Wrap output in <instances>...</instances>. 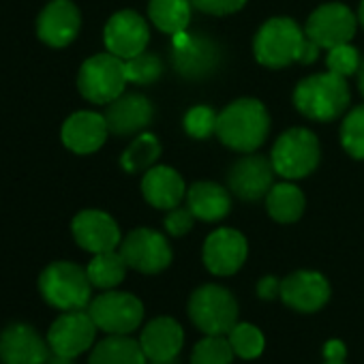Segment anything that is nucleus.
<instances>
[{
  "mask_svg": "<svg viewBox=\"0 0 364 364\" xmlns=\"http://www.w3.org/2000/svg\"><path fill=\"white\" fill-rule=\"evenodd\" d=\"M270 131V116L262 101L238 99L230 103L217 118V137L232 150H257Z\"/></svg>",
  "mask_w": 364,
  "mask_h": 364,
  "instance_id": "1",
  "label": "nucleus"
},
{
  "mask_svg": "<svg viewBox=\"0 0 364 364\" xmlns=\"http://www.w3.org/2000/svg\"><path fill=\"white\" fill-rule=\"evenodd\" d=\"M294 105L302 116L315 122H330L338 118L349 105L347 82L332 71L309 75L296 86Z\"/></svg>",
  "mask_w": 364,
  "mask_h": 364,
  "instance_id": "2",
  "label": "nucleus"
},
{
  "mask_svg": "<svg viewBox=\"0 0 364 364\" xmlns=\"http://www.w3.org/2000/svg\"><path fill=\"white\" fill-rule=\"evenodd\" d=\"M43 300L60 311H82L90 304L92 283L88 272L71 262H54L39 277Z\"/></svg>",
  "mask_w": 364,
  "mask_h": 364,
  "instance_id": "3",
  "label": "nucleus"
},
{
  "mask_svg": "<svg viewBox=\"0 0 364 364\" xmlns=\"http://www.w3.org/2000/svg\"><path fill=\"white\" fill-rule=\"evenodd\" d=\"M189 315L204 334L225 336L238 323V302L221 285H202L191 294Z\"/></svg>",
  "mask_w": 364,
  "mask_h": 364,
  "instance_id": "4",
  "label": "nucleus"
},
{
  "mask_svg": "<svg viewBox=\"0 0 364 364\" xmlns=\"http://www.w3.org/2000/svg\"><path fill=\"white\" fill-rule=\"evenodd\" d=\"M124 60L114 54H97L90 56L77 75V88L82 97L97 105H107L124 92L127 86Z\"/></svg>",
  "mask_w": 364,
  "mask_h": 364,
  "instance_id": "5",
  "label": "nucleus"
},
{
  "mask_svg": "<svg viewBox=\"0 0 364 364\" xmlns=\"http://www.w3.org/2000/svg\"><path fill=\"white\" fill-rule=\"evenodd\" d=\"M302 41H304V33L294 20L272 18L255 35L253 52L259 65L268 69H283L294 60H298Z\"/></svg>",
  "mask_w": 364,
  "mask_h": 364,
  "instance_id": "6",
  "label": "nucleus"
},
{
  "mask_svg": "<svg viewBox=\"0 0 364 364\" xmlns=\"http://www.w3.org/2000/svg\"><path fill=\"white\" fill-rule=\"evenodd\" d=\"M319 154L321 150H319L317 137L309 129L296 127V129L285 131L277 139L270 161L279 176L287 180H298V178L309 176L317 167Z\"/></svg>",
  "mask_w": 364,
  "mask_h": 364,
  "instance_id": "7",
  "label": "nucleus"
},
{
  "mask_svg": "<svg viewBox=\"0 0 364 364\" xmlns=\"http://www.w3.org/2000/svg\"><path fill=\"white\" fill-rule=\"evenodd\" d=\"M171 58L182 77L204 80L219 69L221 48L208 35L185 31L171 37Z\"/></svg>",
  "mask_w": 364,
  "mask_h": 364,
  "instance_id": "8",
  "label": "nucleus"
},
{
  "mask_svg": "<svg viewBox=\"0 0 364 364\" xmlns=\"http://www.w3.org/2000/svg\"><path fill=\"white\" fill-rule=\"evenodd\" d=\"M88 313L99 330L107 334H131L144 319L139 298L127 291H105L90 300Z\"/></svg>",
  "mask_w": 364,
  "mask_h": 364,
  "instance_id": "9",
  "label": "nucleus"
},
{
  "mask_svg": "<svg viewBox=\"0 0 364 364\" xmlns=\"http://www.w3.org/2000/svg\"><path fill=\"white\" fill-rule=\"evenodd\" d=\"M120 255L124 257L129 268L144 274H156L171 264L169 242L163 234L148 228L133 230L120 242Z\"/></svg>",
  "mask_w": 364,
  "mask_h": 364,
  "instance_id": "10",
  "label": "nucleus"
},
{
  "mask_svg": "<svg viewBox=\"0 0 364 364\" xmlns=\"http://www.w3.org/2000/svg\"><path fill=\"white\" fill-rule=\"evenodd\" d=\"M358 18L341 3H326L317 7L306 20V37H311L319 48L332 50L336 46L349 43L355 35Z\"/></svg>",
  "mask_w": 364,
  "mask_h": 364,
  "instance_id": "11",
  "label": "nucleus"
},
{
  "mask_svg": "<svg viewBox=\"0 0 364 364\" xmlns=\"http://www.w3.org/2000/svg\"><path fill=\"white\" fill-rule=\"evenodd\" d=\"M95 334L97 323L92 321L90 313H84V309L67 311L52 323L48 332V345L58 358L71 360L95 343Z\"/></svg>",
  "mask_w": 364,
  "mask_h": 364,
  "instance_id": "12",
  "label": "nucleus"
},
{
  "mask_svg": "<svg viewBox=\"0 0 364 364\" xmlns=\"http://www.w3.org/2000/svg\"><path fill=\"white\" fill-rule=\"evenodd\" d=\"M148 39H150V31L146 20L129 9L114 14L103 31V41L107 52L122 60H129L146 52Z\"/></svg>",
  "mask_w": 364,
  "mask_h": 364,
  "instance_id": "13",
  "label": "nucleus"
},
{
  "mask_svg": "<svg viewBox=\"0 0 364 364\" xmlns=\"http://www.w3.org/2000/svg\"><path fill=\"white\" fill-rule=\"evenodd\" d=\"M274 165L262 154H249L238 159L230 169V191L240 200L255 202L268 196L274 185Z\"/></svg>",
  "mask_w": 364,
  "mask_h": 364,
  "instance_id": "14",
  "label": "nucleus"
},
{
  "mask_svg": "<svg viewBox=\"0 0 364 364\" xmlns=\"http://www.w3.org/2000/svg\"><path fill=\"white\" fill-rule=\"evenodd\" d=\"M247 238L230 228L213 232L204 242V264L213 274L230 277L238 272L247 259Z\"/></svg>",
  "mask_w": 364,
  "mask_h": 364,
  "instance_id": "15",
  "label": "nucleus"
},
{
  "mask_svg": "<svg viewBox=\"0 0 364 364\" xmlns=\"http://www.w3.org/2000/svg\"><path fill=\"white\" fill-rule=\"evenodd\" d=\"M71 232L75 242L90 253H105L116 251V247L122 242L118 223L103 210H82L75 215L71 223Z\"/></svg>",
  "mask_w": 364,
  "mask_h": 364,
  "instance_id": "16",
  "label": "nucleus"
},
{
  "mask_svg": "<svg viewBox=\"0 0 364 364\" xmlns=\"http://www.w3.org/2000/svg\"><path fill=\"white\" fill-rule=\"evenodd\" d=\"M281 300L300 313H315L330 300V285L315 270H298L281 281Z\"/></svg>",
  "mask_w": 364,
  "mask_h": 364,
  "instance_id": "17",
  "label": "nucleus"
},
{
  "mask_svg": "<svg viewBox=\"0 0 364 364\" xmlns=\"http://www.w3.org/2000/svg\"><path fill=\"white\" fill-rule=\"evenodd\" d=\"M80 28L82 16L71 0H52L37 20V35L50 48H67Z\"/></svg>",
  "mask_w": 364,
  "mask_h": 364,
  "instance_id": "18",
  "label": "nucleus"
},
{
  "mask_svg": "<svg viewBox=\"0 0 364 364\" xmlns=\"http://www.w3.org/2000/svg\"><path fill=\"white\" fill-rule=\"evenodd\" d=\"M48 347L41 334L28 323H11L0 332L3 364H46Z\"/></svg>",
  "mask_w": 364,
  "mask_h": 364,
  "instance_id": "19",
  "label": "nucleus"
},
{
  "mask_svg": "<svg viewBox=\"0 0 364 364\" xmlns=\"http://www.w3.org/2000/svg\"><path fill=\"white\" fill-rule=\"evenodd\" d=\"M107 133H109V129H107L105 116L84 109V112L71 114L65 120L60 137H63V144L71 152H75V154H92L105 144Z\"/></svg>",
  "mask_w": 364,
  "mask_h": 364,
  "instance_id": "20",
  "label": "nucleus"
},
{
  "mask_svg": "<svg viewBox=\"0 0 364 364\" xmlns=\"http://www.w3.org/2000/svg\"><path fill=\"white\" fill-rule=\"evenodd\" d=\"M105 122L114 135H133L146 129L154 116L152 103L139 92H122L118 99L107 103Z\"/></svg>",
  "mask_w": 364,
  "mask_h": 364,
  "instance_id": "21",
  "label": "nucleus"
},
{
  "mask_svg": "<svg viewBox=\"0 0 364 364\" xmlns=\"http://www.w3.org/2000/svg\"><path fill=\"white\" fill-rule=\"evenodd\" d=\"M185 343V332L171 317H156L141 330L139 345L150 362H171Z\"/></svg>",
  "mask_w": 364,
  "mask_h": 364,
  "instance_id": "22",
  "label": "nucleus"
},
{
  "mask_svg": "<svg viewBox=\"0 0 364 364\" xmlns=\"http://www.w3.org/2000/svg\"><path fill=\"white\" fill-rule=\"evenodd\" d=\"M141 193L150 206L159 210H171L178 208L187 189H185V180L180 178L176 169L167 165H154L144 173Z\"/></svg>",
  "mask_w": 364,
  "mask_h": 364,
  "instance_id": "23",
  "label": "nucleus"
},
{
  "mask_svg": "<svg viewBox=\"0 0 364 364\" xmlns=\"http://www.w3.org/2000/svg\"><path fill=\"white\" fill-rule=\"evenodd\" d=\"M187 208L200 221H221L230 215L232 200L230 193L217 182H196L187 191Z\"/></svg>",
  "mask_w": 364,
  "mask_h": 364,
  "instance_id": "24",
  "label": "nucleus"
},
{
  "mask_svg": "<svg viewBox=\"0 0 364 364\" xmlns=\"http://www.w3.org/2000/svg\"><path fill=\"white\" fill-rule=\"evenodd\" d=\"M139 341L127 334H112L97 343L88 364H148Z\"/></svg>",
  "mask_w": 364,
  "mask_h": 364,
  "instance_id": "25",
  "label": "nucleus"
},
{
  "mask_svg": "<svg viewBox=\"0 0 364 364\" xmlns=\"http://www.w3.org/2000/svg\"><path fill=\"white\" fill-rule=\"evenodd\" d=\"M148 16L161 33L173 37L189 28L191 3L189 0H150Z\"/></svg>",
  "mask_w": 364,
  "mask_h": 364,
  "instance_id": "26",
  "label": "nucleus"
},
{
  "mask_svg": "<svg viewBox=\"0 0 364 364\" xmlns=\"http://www.w3.org/2000/svg\"><path fill=\"white\" fill-rule=\"evenodd\" d=\"M304 196L291 182L272 185L266 196V208L270 217L279 223H296L304 213Z\"/></svg>",
  "mask_w": 364,
  "mask_h": 364,
  "instance_id": "27",
  "label": "nucleus"
},
{
  "mask_svg": "<svg viewBox=\"0 0 364 364\" xmlns=\"http://www.w3.org/2000/svg\"><path fill=\"white\" fill-rule=\"evenodd\" d=\"M127 262L120 255V251H105V253H97L86 272L88 279L92 283V287L99 289H114L118 283H122L124 274H127Z\"/></svg>",
  "mask_w": 364,
  "mask_h": 364,
  "instance_id": "28",
  "label": "nucleus"
},
{
  "mask_svg": "<svg viewBox=\"0 0 364 364\" xmlns=\"http://www.w3.org/2000/svg\"><path fill=\"white\" fill-rule=\"evenodd\" d=\"M159 154H161L159 139L152 133H139L129 144V148L124 150V154L120 159V165L129 173L144 171V169H150L154 165V161L159 159Z\"/></svg>",
  "mask_w": 364,
  "mask_h": 364,
  "instance_id": "29",
  "label": "nucleus"
},
{
  "mask_svg": "<svg viewBox=\"0 0 364 364\" xmlns=\"http://www.w3.org/2000/svg\"><path fill=\"white\" fill-rule=\"evenodd\" d=\"M230 345L234 349L236 355L245 358V360H253V358H259L262 351H264V334L259 328H255L253 323H236L230 334Z\"/></svg>",
  "mask_w": 364,
  "mask_h": 364,
  "instance_id": "30",
  "label": "nucleus"
},
{
  "mask_svg": "<svg viewBox=\"0 0 364 364\" xmlns=\"http://www.w3.org/2000/svg\"><path fill=\"white\" fill-rule=\"evenodd\" d=\"M234 355L236 353L230 345V338L206 334V338L193 347L191 364H232Z\"/></svg>",
  "mask_w": 364,
  "mask_h": 364,
  "instance_id": "31",
  "label": "nucleus"
},
{
  "mask_svg": "<svg viewBox=\"0 0 364 364\" xmlns=\"http://www.w3.org/2000/svg\"><path fill=\"white\" fill-rule=\"evenodd\" d=\"M124 73H127V82L148 86V84H154L161 77L163 63H161V58L156 54L141 52V54L124 60Z\"/></svg>",
  "mask_w": 364,
  "mask_h": 364,
  "instance_id": "32",
  "label": "nucleus"
},
{
  "mask_svg": "<svg viewBox=\"0 0 364 364\" xmlns=\"http://www.w3.org/2000/svg\"><path fill=\"white\" fill-rule=\"evenodd\" d=\"M341 144L353 159H364V105L353 107L341 124Z\"/></svg>",
  "mask_w": 364,
  "mask_h": 364,
  "instance_id": "33",
  "label": "nucleus"
},
{
  "mask_svg": "<svg viewBox=\"0 0 364 364\" xmlns=\"http://www.w3.org/2000/svg\"><path fill=\"white\" fill-rule=\"evenodd\" d=\"M217 118L219 114L208 105H198L187 112L185 116V131L196 139H206L217 133Z\"/></svg>",
  "mask_w": 364,
  "mask_h": 364,
  "instance_id": "34",
  "label": "nucleus"
},
{
  "mask_svg": "<svg viewBox=\"0 0 364 364\" xmlns=\"http://www.w3.org/2000/svg\"><path fill=\"white\" fill-rule=\"evenodd\" d=\"M328 71L341 75V77H347V75H353L358 73L360 69V54L353 46L349 43H343V46H336L332 50H328Z\"/></svg>",
  "mask_w": 364,
  "mask_h": 364,
  "instance_id": "35",
  "label": "nucleus"
},
{
  "mask_svg": "<svg viewBox=\"0 0 364 364\" xmlns=\"http://www.w3.org/2000/svg\"><path fill=\"white\" fill-rule=\"evenodd\" d=\"M191 5L208 16H230L240 11L247 0H191Z\"/></svg>",
  "mask_w": 364,
  "mask_h": 364,
  "instance_id": "36",
  "label": "nucleus"
},
{
  "mask_svg": "<svg viewBox=\"0 0 364 364\" xmlns=\"http://www.w3.org/2000/svg\"><path fill=\"white\" fill-rule=\"evenodd\" d=\"M193 213L189 208H171L165 217V230L171 236H185L193 228Z\"/></svg>",
  "mask_w": 364,
  "mask_h": 364,
  "instance_id": "37",
  "label": "nucleus"
},
{
  "mask_svg": "<svg viewBox=\"0 0 364 364\" xmlns=\"http://www.w3.org/2000/svg\"><path fill=\"white\" fill-rule=\"evenodd\" d=\"M257 294L264 300H272V298L281 296V281H277L274 277H264L257 283Z\"/></svg>",
  "mask_w": 364,
  "mask_h": 364,
  "instance_id": "38",
  "label": "nucleus"
},
{
  "mask_svg": "<svg viewBox=\"0 0 364 364\" xmlns=\"http://www.w3.org/2000/svg\"><path fill=\"white\" fill-rule=\"evenodd\" d=\"M319 50H321V48H319L311 37H306V33H304V41H302V46H300V54H298V63H302V65H311V63H315V60H317Z\"/></svg>",
  "mask_w": 364,
  "mask_h": 364,
  "instance_id": "39",
  "label": "nucleus"
},
{
  "mask_svg": "<svg viewBox=\"0 0 364 364\" xmlns=\"http://www.w3.org/2000/svg\"><path fill=\"white\" fill-rule=\"evenodd\" d=\"M323 355L328 362H343L345 360V345L341 341H330L323 347Z\"/></svg>",
  "mask_w": 364,
  "mask_h": 364,
  "instance_id": "40",
  "label": "nucleus"
},
{
  "mask_svg": "<svg viewBox=\"0 0 364 364\" xmlns=\"http://www.w3.org/2000/svg\"><path fill=\"white\" fill-rule=\"evenodd\" d=\"M358 86H360V92H362V97H364V60L360 63V69H358Z\"/></svg>",
  "mask_w": 364,
  "mask_h": 364,
  "instance_id": "41",
  "label": "nucleus"
},
{
  "mask_svg": "<svg viewBox=\"0 0 364 364\" xmlns=\"http://www.w3.org/2000/svg\"><path fill=\"white\" fill-rule=\"evenodd\" d=\"M358 22L362 24V28H364V0L360 3V11H358Z\"/></svg>",
  "mask_w": 364,
  "mask_h": 364,
  "instance_id": "42",
  "label": "nucleus"
},
{
  "mask_svg": "<svg viewBox=\"0 0 364 364\" xmlns=\"http://www.w3.org/2000/svg\"><path fill=\"white\" fill-rule=\"evenodd\" d=\"M323 364H345V362H328V360H326Z\"/></svg>",
  "mask_w": 364,
  "mask_h": 364,
  "instance_id": "43",
  "label": "nucleus"
},
{
  "mask_svg": "<svg viewBox=\"0 0 364 364\" xmlns=\"http://www.w3.org/2000/svg\"><path fill=\"white\" fill-rule=\"evenodd\" d=\"M150 364H169V362H150Z\"/></svg>",
  "mask_w": 364,
  "mask_h": 364,
  "instance_id": "44",
  "label": "nucleus"
}]
</instances>
